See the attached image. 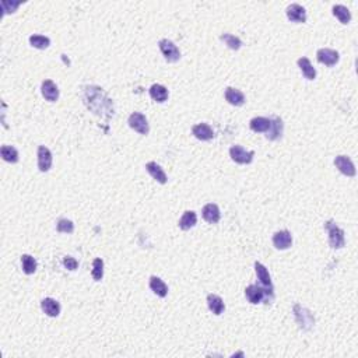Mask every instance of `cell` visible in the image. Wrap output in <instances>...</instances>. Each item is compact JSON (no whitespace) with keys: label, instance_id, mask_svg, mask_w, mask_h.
Instances as JSON below:
<instances>
[{"label":"cell","instance_id":"obj_5","mask_svg":"<svg viewBox=\"0 0 358 358\" xmlns=\"http://www.w3.org/2000/svg\"><path fill=\"white\" fill-rule=\"evenodd\" d=\"M294 313H295V319H297L298 324L305 330H309L313 326V323H315L312 313L309 312L308 309L302 308L301 305H298V304L294 306Z\"/></svg>","mask_w":358,"mask_h":358},{"label":"cell","instance_id":"obj_31","mask_svg":"<svg viewBox=\"0 0 358 358\" xmlns=\"http://www.w3.org/2000/svg\"><path fill=\"white\" fill-rule=\"evenodd\" d=\"M91 274H92V277H94L95 281H101V279H102V276H104V262L101 260L100 257L94 259Z\"/></svg>","mask_w":358,"mask_h":358},{"label":"cell","instance_id":"obj_24","mask_svg":"<svg viewBox=\"0 0 358 358\" xmlns=\"http://www.w3.org/2000/svg\"><path fill=\"white\" fill-rule=\"evenodd\" d=\"M197 223V215L195 212H185L183 215L179 220V228L183 231H188L190 228H193Z\"/></svg>","mask_w":358,"mask_h":358},{"label":"cell","instance_id":"obj_11","mask_svg":"<svg viewBox=\"0 0 358 358\" xmlns=\"http://www.w3.org/2000/svg\"><path fill=\"white\" fill-rule=\"evenodd\" d=\"M273 245L276 246L280 251H286L292 245V236L287 231V230H283V231H277L276 234L273 235Z\"/></svg>","mask_w":358,"mask_h":358},{"label":"cell","instance_id":"obj_32","mask_svg":"<svg viewBox=\"0 0 358 358\" xmlns=\"http://www.w3.org/2000/svg\"><path fill=\"white\" fill-rule=\"evenodd\" d=\"M56 230H57V233H66V234H72V233L74 231V224L72 223L70 220H67V218H62V220H59Z\"/></svg>","mask_w":358,"mask_h":358},{"label":"cell","instance_id":"obj_3","mask_svg":"<svg viewBox=\"0 0 358 358\" xmlns=\"http://www.w3.org/2000/svg\"><path fill=\"white\" fill-rule=\"evenodd\" d=\"M268 292H271V294H273V290L268 291V288H263L262 286H257V284H251L249 287H246V290H245L246 300L251 302V304L256 305V304H260V302L263 301V300L268 297Z\"/></svg>","mask_w":358,"mask_h":358},{"label":"cell","instance_id":"obj_2","mask_svg":"<svg viewBox=\"0 0 358 358\" xmlns=\"http://www.w3.org/2000/svg\"><path fill=\"white\" fill-rule=\"evenodd\" d=\"M158 45H160V49H161V52H162V55H164L168 63H175L180 59V52H179L178 46L174 44L172 41L161 39L158 42Z\"/></svg>","mask_w":358,"mask_h":358},{"label":"cell","instance_id":"obj_30","mask_svg":"<svg viewBox=\"0 0 358 358\" xmlns=\"http://www.w3.org/2000/svg\"><path fill=\"white\" fill-rule=\"evenodd\" d=\"M30 44L36 49H46L51 45V39L48 36H44V35H31Z\"/></svg>","mask_w":358,"mask_h":358},{"label":"cell","instance_id":"obj_17","mask_svg":"<svg viewBox=\"0 0 358 358\" xmlns=\"http://www.w3.org/2000/svg\"><path fill=\"white\" fill-rule=\"evenodd\" d=\"M225 100L228 101L231 105H234V107H241V105L245 104V95L239 90L228 87L225 90Z\"/></svg>","mask_w":358,"mask_h":358},{"label":"cell","instance_id":"obj_16","mask_svg":"<svg viewBox=\"0 0 358 358\" xmlns=\"http://www.w3.org/2000/svg\"><path fill=\"white\" fill-rule=\"evenodd\" d=\"M145 169H147V172L153 177V178L156 179L157 182H160V183H167V175H165V172H164V169L160 167L157 162L154 161H150V162H147L145 164Z\"/></svg>","mask_w":358,"mask_h":358},{"label":"cell","instance_id":"obj_8","mask_svg":"<svg viewBox=\"0 0 358 358\" xmlns=\"http://www.w3.org/2000/svg\"><path fill=\"white\" fill-rule=\"evenodd\" d=\"M335 165L336 168L343 174V175H346V177H350V178H353V177H356V167H354V164H353V161L348 158L347 156H337L335 160Z\"/></svg>","mask_w":358,"mask_h":358},{"label":"cell","instance_id":"obj_9","mask_svg":"<svg viewBox=\"0 0 358 358\" xmlns=\"http://www.w3.org/2000/svg\"><path fill=\"white\" fill-rule=\"evenodd\" d=\"M52 167V153L48 147H38V168L41 172H48Z\"/></svg>","mask_w":358,"mask_h":358},{"label":"cell","instance_id":"obj_20","mask_svg":"<svg viewBox=\"0 0 358 358\" xmlns=\"http://www.w3.org/2000/svg\"><path fill=\"white\" fill-rule=\"evenodd\" d=\"M207 305H209V309L214 315H221L224 312V309H225V305H224L221 297H218L215 294H209L207 295Z\"/></svg>","mask_w":358,"mask_h":358},{"label":"cell","instance_id":"obj_27","mask_svg":"<svg viewBox=\"0 0 358 358\" xmlns=\"http://www.w3.org/2000/svg\"><path fill=\"white\" fill-rule=\"evenodd\" d=\"M333 16L339 18V21L341 24H348L351 21V13L343 4H336L333 6Z\"/></svg>","mask_w":358,"mask_h":358},{"label":"cell","instance_id":"obj_33","mask_svg":"<svg viewBox=\"0 0 358 358\" xmlns=\"http://www.w3.org/2000/svg\"><path fill=\"white\" fill-rule=\"evenodd\" d=\"M63 265H65V268H67L69 270H76L78 268V262L74 259V257L72 256H66L63 259Z\"/></svg>","mask_w":358,"mask_h":358},{"label":"cell","instance_id":"obj_25","mask_svg":"<svg viewBox=\"0 0 358 358\" xmlns=\"http://www.w3.org/2000/svg\"><path fill=\"white\" fill-rule=\"evenodd\" d=\"M297 63H298V66L301 69L302 74H304L305 77L308 78V80H315V77H316V70H315V67L311 65V62H309L308 57H300Z\"/></svg>","mask_w":358,"mask_h":358},{"label":"cell","instance_id":"obj_4","mask_svg":"<svg viewBox=\"0 0 358 358\" xmlns=\"http://www.w3.org/2000/svg\"><path fill=\"white\" fill-rule=\"evenodd\" d=\"M129 126L136 130L137 133L140 134H148V130H150V127H148V122H147V118H145L143 113H140V112H133L130 116H129Z\"/></svg>","mask_w":358,"mask_h":358},{"label":"cell","instance_id":"obj_12","mask_svg":"<svg viewBox=\"0 0 358 358\" xmlns=\"http://www.w3.org/2000/svg\"><path fill=\"white\" fill-rule=\"evenodd\" d=\"M287 17L288 20L292 22H305L306 21V11L302 7L301 4H297V3H292L287 7Z\"/></svg>","mask_w":358,"mask_h":358},{"label":"cell","instance_id":"obj_10","mask_svg":"<svg viewBox=\"0 0 358 358\" xmlns=\"http://www.w3.org/2000/svg\"><path fill=\"white\" fill-rule=\"evenodd\" d=\"M192 134L201 142H209L214 139V130L207 123H199L192 127Z\"/></svg>","mask_w":358,"mask_h":358},{"label":"cell","instance_id":"obj_29","mask_svg":"<svg viewBox=\"0 0 358 358\" xmlns=\"http://www.w3.org/2000/svg\"><path fill=\"white\" fill-rule=\"evenodd\" d=\"M220 39H221L224 44L227 45L230 49H233V51H238V49L241 48V45H242V41H241L238 36L231 35V34H223V35L220 36Z\"/></svg>","mask_w":358,"mask_h":358},{"label":"cell","instance_id":"obj_18","mask_svg":"<svg viewBox=\"0 0 358 358\" xmlns=\"http://www.w3.org/2000/svg\"><path fill=\"white\" fill-rule=\"evenodd\" d=\"M41 308L51 318H56L60 313V304L56 301V300H54V298H45V300H42Z\"/></svg>","mask_w":358,"mask_h":358},{"label":"cell","instance_id":"obj_15","mask_svg":"<svg viewBox=\"0 0 358 358\" xmlns=\"http://www.w3.org/2000/svg\"><path fill=\"white\" fill-rule=\"evenodd\" d=\"M255 271H256L257 280L260 283V286L263 288H268V290H273V286H271V279H270V274H268V270L266 268L265 265H262L260 262L255 263Z\"/></svg>","mask_w":358,"mask_h":358},{"label":"cell","instance_id":"obj_1","mask_svg":"<svg viewBox=\"0 0 358 358\" xmlns=\"http://www.w3.org/2000/svg\"><path fill=\"white\" fill-rule=\"evenodd\" d=\"M324 228L329 233V244L333 249H340V248L344 246V244H346L344 231L340 227H337L333 221H327L324 224Z\"/></svg>","mask_w":358,"mask_h":358},{"label":"cell","instance_id":"obj_6","mask_svg":"<svg viewBox=\"0 0 358 358\" xmlns=\"http://www.w3.org/2000/svg\"><path fill=\"white\" fill-rule=\"evenodd\" d=\"M230 156L233 158V161H235L236 164H251L255 153L253 151H246L244 147L241 145H233L230 148Z\"/></svg>","mask_w":358,"mask_h":358},{"label":"cell","instance_id":"obj_21","mask_svg":"<svg viewBox=\"0 0 358 358\" xmlns=\"http://www.w3.org/2000/svg\"><path fill=\"white\" fill-rule=\"evenodd\" d=\"M150 288H151V291H153L154 294H157V295L161 297V298L167 297L168 294L167 284L160 279V277H156V276H151V277H150Z\"/></svg>","mask_w":358,"mask_h":358},{"label":"cell","instance_id":"obj_19","mask_svg":"<svg viewBox=\"0 0 358 358\" xmlns=\"http://www.w3.org/2000/svg\"><path fill=\"white\" fill-rule=\"evenodd\" d=\"M270 119L268 118H263V116H257V118H253L251 122H249V126L253 132L256 133H268V129H270Z\"/></svg>","mask_w":358,"mask_h":358},{"label":"cell","instance_id":"obj_28","mask_svg":"<svg viewBox=\"0 0 358 358\" xmlns=\"http://www.w3.org/2000/svg\"><path fill=\"white\" fill-rule=\"evenodd\" d=\"M22 271L25 274H34L36 270V260L31 255H22L21 256Z\"/></svg>","mask_w":358,"mask_h":358},{"label":"cell","instance_id":"obj_14","mask_svg":"<svg viewBox=\"0 0 358 358\" xmlns=\"http://www.w3.org/2000/svg\"><path fill=\"white\" fill-rule=\"evenodd\" d=\"M41 92H42L45 100L49 101V102H55L59 98V90H57V86H56L52 80H45V81H42Z\"/></svg>","mask_w":358,"mask_h":358},{"label":"cell","instance_id":"obj_22","mask_svg":"<svg viewBox=\"0 0 358 358\" xmlns=\"http://www.w3.org/2000/svg\"><path fill=\"white\" fill-rule=\"evenodd\" d=\"M270 122H271V125H270V129H268L266 137L268 140H277L281 137V133H283V121L279 116H274Z\"/></svg>","mask_w":358,"mask_h":358},{"label":"cell","instance_id":"obj_23","mask_svg":"<svg viewBox=\"0 0 358 358\" xmlns=\"http://www.w3.org/2000/svg\"><path fill=\"white\" fill-rule=\"evenodd\" d=\"M148 92H150V97L156 102H165L168 100V95H169L168 90L161 84H153L148 90Z\"/></svg>","mask_w":358,"mask_h":358},{"label":"cell","instance_id":"obj_7","mask_svg":"<svg viewBox=\"0 0 358 358\" xmlns=\"http://www.w3.org/2000/svg\"><path fill=\"white\" fill-rule=\"evenodd\" d=\"M316 59L319 63L326 65V66H335L339 62L340 55L335 49H329V48H322L316 52Z\"/></svg>","mask_w":358,"mask_h":358},{"label":"cell","instance_id":"obj_26","mask_svg":"<svg viewBox=\"0 0 358 358\" xmlns=\"http://www.w3.org/2000/svg\"><path fill=\"white\" fill-rule=\"evenodd\" d=\"M0 154H1V158H3L6 162L16 164V162L18 161V151H17V148H14L13 145H3L1 150H0Z\"/></svg>","mask_w":358,"mask_h":358},{"label":"cell","instance_id":"obj_13","mask_svg":"<svg viewBox=\"0 0 358 358\" xmlns=\"http://www.w3.org/2000/svg\"><path fill=\"white\" fill-rule=\"evenodd\" d=\"M201 215H203V218H204L209 224L218 223L220 218H221L220 209H218V206L214 204V203L206 204V206L203 207V210H201Z\"/></svg>","mask_w":358,"mask_h":358}]
</instances>
